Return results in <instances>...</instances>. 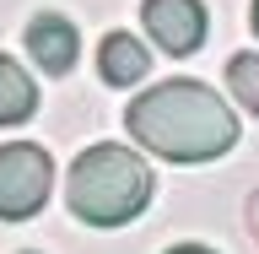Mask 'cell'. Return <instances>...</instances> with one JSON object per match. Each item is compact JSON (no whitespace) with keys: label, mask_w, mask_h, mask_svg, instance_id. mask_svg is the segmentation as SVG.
I'll return each instance as SVG.
<instances>
[{"label":"cell","mask_w":259,"mask_h":254,"mask_svg":"<svg viewBox=\"0 0 259 254\" xmlns=\"http://www.w3.org/2000/svg\"><path fill=\"white\" fill-rule=\"evenodd\" d=\"M70 211H76L87 227H124L135 222L151 200V168H146L130 146L97 141L87 146L76 162H70Z\"/></svg>","instance_id":"cell-2"},{"label":"cell","mask_w":259,"mask_h":254,"mask_svg":"<svg viewBox=\"0 0 259 254\" xmlns=\"http://www.w3.org/2000/svg\"><path fill=\"white\" fill-rule=\"evenodd\" d=\"M167 254H216V249H205V243H178V249H167Z\"/></svg>","instance_id":"cell-9"},{"label":"cell","mask_w":259,"mask_h":254,"mask_svg":"<svg viewBox=\"0 0 259 254\" xmlns=\"http://www.w3.org/2000/svg\"><path fill=\"white\" fill-rule=\"evenodd\" d=\"M27 54H32V65H38L44 76H65V70L76 65V54H81V32L70 27V16L38 11L27 22Z\"/></svg>","instance_id":"cell-5"},{"label":"cell","mask_w":259,"mask_h":254,"mask_svg":"<svg viewBox=\"0 0 259 254\" xmlns=\"http://www.w3.org/2000/svg\"><path fill=\"white\" fill-rule=\"evenodd\" d=\"M248 227H254V233H259V195H254V200H248Z\"/></svg>","instance_id":"cell-10"},{"label":"cell","mask_w":259,"mask_h":254,"mask_svg":"<svg viewBox=\"0 0 259 254\" xmlns=\"http://www.w3.org/2000/svg\"><path fill=\"white\" fill-rule=\"evenodd\" d=\"M97 70L108 87H135V81L151 70V54H146L141 38H130V32H108L103 44H97Z\"/></svg>","instance_id":"cell-6"},{"label":"cell","mask_w":259,"mask_h":254,"mask_svg":"<svg viewBox=\"0 0 259 254\" xmlns=\"http://www.w3.org/2000/svg\"><path fill=\"white\" fill-rule=\"evenodd\" d=\"M32 108H38V81L11 54H0V125H22L32 119Z\"/></svg>","instance_id":"cell-7"},{"label":"cell","mask_w":259,"mask_h":254,"mask_svg":"<svg viewBox=\"0 0 259 254\" xmlns=\"http://www.w3.org/2000/svg\"><path fill=\"white\" fill-rule=\"evenodd\" d=\"M54 184V162L44 146L32 141H11L0 146V222H27L38 216Z\"/></svg>","instance_id":"cell-3"},{"label":"cell","mask_w":259,"mask_h":254,"mask_svg":"<svg viewBox=\"0 0 259 254\" xmlns=\"http://www.w3.org/2000/svg\"><path fill=\"white\" fill-rule=\"evenodd\" d=\"M130 141L167 162H216L238 146V114L205 81H162L141 92L124 114Z\"/></svg>","instance_id":"cell-1"},{"label":"cell","mask_w":259,"mask_h":254,"mask_svg":"<svg viewBox=\"0 0 259 254\" xmlns=\"http://www.w3.org/2000/svg\"><path fill=\"white\" fill-rule=\"evenodd\" d=\"M254 32H259V0H254Z\"/></svg>","instance_id":"cell-11"},{"label":"cell","mask_w":259,"mask_h":254,"mask_svg":"<svg viewBox=\"0 0 259 254\" xmlns=\"http://www.w3.org/2000/svg\"><path fill=\"white\" fill-rule=\"evenodd\" d=\"M141 22H146V32H151L167 54H178V60L205 44V27H210L200 0H146Z\"/></svg>","instance_id":"cell-4"},{"label":"cell","mask_w":259,"mask_h":254,"mask_svg":"<svg viewBox=\"0 0 259 254\" xmlns=\"http://www.w3.org/2000/svg\"><path fill=\"white\" fill-rule=\"evenodd\" d=\"M227 81H232V97H238L243 108L259 114V54H232Z\"/></svg>","instance_id":"cell-8"},{"label":"cell","mask_w":259,"mask_h":254,"mask_svg":"<svg viewBox=\"0 0 259 254\" xmlns=\"http://www.w3.org/2000/svg\"><path fill=\"white\" fill-rule=\"evenodd\" d=\"M27 254H38V249H27Z\"/></svg>","instance_id":"cell-12"}]
</instances>
